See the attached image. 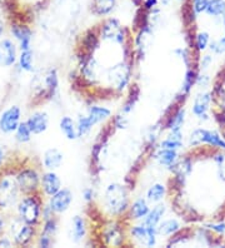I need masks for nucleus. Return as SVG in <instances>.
I'll list each match as a JSON object with an SVG mask.
<instances>
[{
    "mask_svg": "<svg viewBox=\"0 0 225 248\" xmlns=\"http://www.w3.org/2000/svg\"><path fill=\"white\" fill-rule=\"evenodd\" d=\"M150 211V203L148 202L147 198H138L134 202L130 203L129 209L126 212V217L129 221H143Z\"/></svg>",
    "mask_w": 225,
    "mask_h": 248,
    "instance_id": "obj_21",
    "label": "nucleus"
},
{
    "mask_svg": "<svg viewBox=\"0 0 225 248\" xmlns=\"http://www.w3.org/2000/svg\"><path fill=\"white\" fill-rule=\"evenodd\" d=\"M208 1L209 0H189L190 5L194 9L195 14L198 16L200 13H205V9H207L208 6Z\"/></svg>",
    "mask_w": 225,
    "mask_h": 248,
    "instance_id": "obj_45",
    "label": "nucleus"
},
{
    "mask_svg": "<svg viewBox=\"0 0 225 248\" xmlns=\"http://www.w3.org/2000/svg\"><path fill=\"white\" fill-rule=\"evenodd\" d=\"M88 236V223L83 216H74L70 223V239L73 242L79 245L87 238Z\"/></svg>",
    "mask_w": 225,
    "mask_h": 248,
    "instance_id": "obj_20",
    "label": "nucleus"
},
{
    "mask_svg": "<svg viewBox=\"0 0 225 248\" xmlns=\"http://www.w3.org/2000/svg\"><path fill=\"white\" fill-rule=\"evenodd\" d=\"M25 122L28 123L34 136L45 133L49 128V115L48 113L43 112V110H36V112L31 113Z\"/></svg>",
    "mask_w": 225,
    "mask_h": 248,
    "instance_id": "obj_18",
    "label": "nucleus"
},
{
    "mask_svg": "<svg viewBox=\"0 0 225 248\" xmlns=\"http://www.w3.org/2000/svg\"><path fill=\"white\" fill-rule=\"evenodd\" d=\"M10 34L18 43L19 50H29L33 43V31L31 28L21 20H14L10 24Z\"/></svg>",
    "mask_w": 225,
    "mask_h": 248,
    "instance_id": "obj_11",
    "label": "nucleus"
},
{
    "mask_svg": "<svg viewBox=\"0 0 225 248\" xmlns=\"http://www.w3.org/2000/svg\"><path fill=\"white\" fill-rule=\"evenodd\" d=\"M147 27H151L150 25V12H147L141 6H139L138 12L135 13V16L133 19V31L136 33L140 29H144Z\"/></svg>",
    "mask_w": 225,
    "mask_h": 248,
    "instance_id": "obj_37",
    "label": "nucleus"
},
{
    "mask_svg": "<svg viewBox=\"0 0 225 248\" xmlns=\"http://www.w3.org/2000/svg\"><path fill=\"white\" fill-rule=\"evenodd\" d=\"M8 227H9V236L12 237L14 246L18 247H28L33 245L39 234V227L25 223L18 216L13 218Z\"/></svg>",
    "mask_w": 225,
    "mask_h": 248,
    "instance_id": "obj_4",
    "label": "nucleus"
},
{
    "mask_svg": "<svg viewBox=\"0 0 225 248\" xmlns=\"http://www.w3.org/2000/svg\"><path fill=\"white\" fill-rule=\"evenodd\" d=\"M210 83V78L207 76V74H199L198 76V80H196V85L201 87V88H207L208 85Z\"/></svg>",
    "mask_w": 225,
    "mask_h": 248,
    "instance_id": "obj_53",
    "label": "nucleus"
},
{
    "mask_svg": "<svg viewBox=\"0 0 225 248\" xmlns=\"http://www.w3.org/2000/svg\"><path fill=\"white\" fill-rule=\"evenodd\" d=\"M209 16H223L225 14V0H209L205 9Z\"/></svg>",
    "mask_w": 225,
    "mask_h": 248,
    "instance_id": "obj_41",
    "label": "nucleus"
},
{
    "mask_svg": "<svg viewBox=\"0 0 225 248\" xmlns=\"http://www.w3.org/2000/svg\"><path fill=\"white\" fill-rule=\"evenodd\" d=\"M63 188L61 179L55 170H46L40 177V192L43 196L51 197Z\"/></svg>",
    "mask_w": 225,
    "mask_h": 248,
    "instance_id": "obj_16",
    "label": "nucleus"
},
{
    "mask_svg": "<svg viewBox=\"0 0 225 248\" xmlns=\"http://www.w3.org/2000/svg\"><path fill=\"white\" fill-rule=\"evenodd\" d=\"M4 31H5V23H4V21L0 19V39H1V36H3Z\"/></svg>",
    "mask_w": 225,
    "mask_h": 248,
    "instance_id": "obj_56",
    "label": "nucleus"
},
{
    "mask_svg": "<svg viewBox=\"0 0 225 248\" xmlns=\"http://www.w3.org/2000/svg\"><path fill=\"white\" fill-rule=\"evenodd\" d=\"M129 237L132 241H135L140 246L144 247H155L158 245V231L156 227H148L143 222L139 224H133L130 226L129 231Z\"/></svg>",
    "mask_w": 225,
    "mask_h": 248,
    "instance_id": "obj_10",
    "label": "nucleus"
},
{
    "mask_svg": "<svg viewBox=\"0 0 225 248\" xmlns=\"http://www.w3.org/2000/svg\"><path fill=\"white\" fill-rule=\"evenodd\" d=\"M118 0H91L90 3V12L93 16L105 18L117 9Z\"/></svg>",
    "mask_w": 225,
    "mask_h": 248,
    "instance_id": "obj_25",
    "label": "nucleus"
},
{
    "mask_svg": "<svg viewBox=\"0 0 225 248\" xmlns=\"http://www.w3.org/2000/svg\"><path fill=\"white\" fill-rule=\"evenodd\" d=\"M76 132H78V138H83V137L88 136V134L91 132L93 129V123L90 122V119L88 118L87 114H80L76 118Z\"/></svg>",
    "mask_w": 225,
    "mask_h": 248,
    "instance_id": "obj_40",
    "label": "nucleus"
},
{
    "mask_svg": "<svg viewBox=\"0 0 225 248\" xmlns=\"http://www.w3.org/2000/svg\"><path fill=\"white\" fill-rule=\"evenodd\" d=\"M201 143H207L210 147L214 148H222L225 149V140L216 132L207 129H195L189 138V144L193 147L201 144Z\"/></svg>",
    "mask_w": 225,
    "mask_h": 248,
    "instance_id": "obj_13",
    "label": "nucleus"
},
{
    "mask_svg": "<svg viewBox=\"0 0 225 248\" xmlns=\"http://www.w3.org/2000/svg\"><path fill=\"white\" fill-rule=\"evenodd\" d=\"M165 213H166V206L164 203H156V204H154L153 208H150L147 217L141 222L148 227H158V224L163 221Z\"/></svg>",
    "mask_w": 225,
    "mask_h": 248,
    "instance_id": "obj_27",
    "label": "nucleus"
},
{
    "mask_svg": "<svg viewBox=\"0 0 225 248\" xmlns=\"http://www.w3.org/2000/svg\"><path fill=\"white\" fill-rule=\"evenodd\" d=\"M213 62V58L210 55H203L201 58H199V67L201 69H208L210 67V64Z\"/></svg>",
    "mask_w": 225,
    "mask_h": 248,
    "instance_id": "obj_52",
    "label": "nucleus"
},
{
    "mask_svg": "<svg viewBox=\"0 0 225 248\" xmlns=\"http://www.w3.org/2000/svg\"><path fill=\"white\" fill-rule=\"evenodd\" d=\"M133 69H134V65L123 61L108 70L110 88L115 93L121 94L125 89H128V87L130 85V80H132Z\"/></svg>",
    "mask_w": 225,
    "mask_h": 248,
    "instance_id": "obj_8",
    "label": "nucleus"
},
{
    "mask_svg": "<svg viewBox=\"0 0 225 248\" xmlns=\"http://www.w3.org/2000/svg\"><path fill=\"white\" fill-rule=\"evenodd\" d=\"M141 89L139 87L138 83H133L128 87V94H126V98L124 100V104L121 107V113L124 114H130V113L134 110L135 106L138 104L139 99H140Z\"/></svg>",
    "mask_w": 225,
    "mask_h": 248,
    "instance_id": "obj_26",
    "label": "nucleus"
},
{
    "mask_svg": "<svg viewBox=\"0 0 225 248\" xmlns=\"http://www.w3.org/2000/svg\"><path fill=\"white\" fill-rule=\"evenodd\" d=\"M5 160V149L1 144H0V172L3 170V164Z\"/></svg>",
    "mask_w": 225,
    "mask_h": 248,
    "instance_id": "obj_54",
    "label": "nucleus"
},
{
    "mask_svg": "<svg viewBox=\"0 0 225 248\" xmlns=\"http://www.w3.org/2000/svg\"><path fill=\"white\" fill-rule=\"evenodd\" d=\"M199 76V69L198 68H186L185 76H184L183 85H181V89L180 92L186 95H189L190 91L193 89L194 85H196V80H198Z\"/></svg>",
    "mask_w": 225,
    "mask_h": 248,
    "instance_id": "obj_35",
    "label": "nucleus"
},
{
    "mask_svg": "<svg viewBox=\"0 0 225 248\" xmlns=\"http://www.w3.org/2000/svg\"><path fill=\"white\" fill-rule=\"evenodd\" d=\"M181 228V224L178 221L177 218H168V219H163L158 227V234L159 237H165V238H169L170 236H173L177 231H179Z\"/></svg>",
    "mask_w": 225,
    "mask_h": 248,
    "instance_id": "obj_32",
    "label": "nucleus"
},
{
    "mask_svg": "<svg viewBox=\"0 0 225 248\" xmlns=\"http://www.w3.org/2000/svg\"><path fill=\"white\" fill-rule=\"evenodd\" d=\"M21 194L42 193L40 192V177L42 174L34 166H21L14 173Z\"/></svg>",
    "mask_w": 225,
    "mask_h": 248,
    "instance_id": "obj_6",
    "label": "nucleus"
},
{
    "mask_svg": "<svg viewBox=\"0 0 225 248\" xmlns=\"http://www.w3.org/2000/svg\"><path fill=\"white\" fill-rule=\"evenodd\" d=\"M59 89V74L55 68L46 70L44 76V88H40L34 94V104H42L51 100Z\"/></svg>",
    "mask_w": 225,
    "mask_h": 248,
    "instance_id": "obj_9",
    "label": "nucleus"
},
{
    "mask_svg": "<svg viewBox=\"0 0 225 248\" xmlns=\"http://www.w3.org/2000/svg\"><path fill=\"white\" fill-rule=\"evenodd\" d=\"M158 147H159V148L179 151V149L183 147V133H181V129L169 130V134L166 136V138L160 140Z\"/></svg>",
    "mask_w": 225,
    "mask_h": 248,
    "instance_id": "obj_29",
    "label": "nucleus"
},
{
    "mask_svg": "<svg viewBox=\"0 0 225 248\" xmlns=\"http://www.w3.org/2000/svg\"><path fill=\"white\" fill-rule=\"evenodd\" d=\"M13 172H0V211H6L16 206L20 200V189Z\"/></svg>",
    "mask_w": 225,
    "mask_h": 248,
    "instance_id": "obj_3",
    "label": "nucleus"
},
{
    "mask_svg": "<svg viewBox=\"0 0 225 248\" xmlns=\"http://www.w3.org/2000/svg\"><path fill=\"white\" fill-rule=\"evenodd\" d=\"M81 197H83V200L85 201L87 204L89 203H93V201L95 200V191H94L93 187H85L81 192Z\"/></svg>",
    "mask_w": 225,
    "mask_h": 248,
    "instance_id": "obj_47",
    "label": "nucleus"
},
{
    "mask_svg": "<svg viewBox=\"0 0 225 248\" xmlns=\"http://www.w3.org/2000/svg\"><path fill=\"white\" fill-rule=\"evenodd\" d=\"M126 231L121 223V218L103 223L100 231V243L108 247H121L125 245Z\"/></svg>",
    "mask_w": 225,
    "mask_h": 248,
    "instance_id": "obj_7",
    "label": "nucleus"
},
{
    "mask_svg": "<svg viewBox=\"0 0 225 248\" xmlns=\"http://www.w3.org/2000/svg\"><path fill=\"white\" fill-rule=\"evenodd\" d=\"M223 24H224V36H225V14L223 16Z\"/></svg>",
    "mask_w": 225,
    "mask_h": 248,
    "instance_id": "obj_58",
    "label": "nucleus"
},
{
    "mask_svg": "<svg viewBox=\"0 0 225 248\" xmlns=\"http://www.w3.org/2000/svg\"><path fill=\"white\" fill-rule=\"evenodd\" d=\"M18 67L21 72L30 73L34 70V53L31 49L21 50L18 55Z\"/></svg>",
    "mask_w": 225,
    "mask_h": 248,
    "instance_id": "obj_36",
    "label": "nucleus"
},
{
    "mask_svg": "<svg viewBox=\"0 0 225 248\" xmlns=\"http://www.w3.org/2000/svg\"><path fill=\"white\" fill-rule=\"evenodd\" d=\"M210 50L216 53V54H223V53H225V36L222 38V39L210 43Z\"/></svg>",
    "mask_w": 225,
    "mask_h": 248,
    "instance_id": "obj_46",
    "label": "nucleus"
},
{
    "mask_svg": "<svg viewBox=\"0 0 225 248\" xmlns=\"http://www.w3.org/2000/svg\"><path fill=\"white\" fill-rule=\"evenodd\" d=\"M64 162V153L58 148H49L43 155L42 163L46 170H59Z\"/></svg>",
    "mask_w": 225,
    "mask_h": 248,
    "instance_id": "obj_23",
    "label": "nucleus"
},
{
    "mask_svg": "<svg viewBox=\"0 0 225 248\" xmlns=\"http://www.w3.org/2000/svg\"><path fill=\"white\" fill-rule=\"evenodd\" d=\"M158 6H159V0H143V4H141V8L147 12H151Z\"/></svg>",
    "mask_w": 225,
    "mask_h": 248,
    "instance_id": "obj_49",
    "label": "nucleus"
},
{
    "mask_svg": "<svg viewBox=\"0 0 225 248\" xmlns=\"http://www.w3.org/2000/svg\"><path fill=\"white\" fill-rule=\"evenodd\" d=\"M210 42V35L207 33V31H200V33H196V36H195V48L199 53L205 50L209 46Z\"/></svg>",
    "mask_w": 225,
    "mask_h": 248,
    "instance_id": "obj_42",
    "label": "nucleus"
},
{
    "mask_svg": "<svg viewBox=\"0 0 225 248\" xmlns=\"http://www.w3.org/2000/svg\"><path fill=\"white\" fill-rule=\"evenodd\" d=\"M193 236H194V230L192 227H181L173 236L169 237L166 246L168 247H173V246L183 245V243L188 242Z\"/></svg>",
    "mask_w": 225,
    "mask_h": 248,
    "instance_id": "obj_33",
    "label": "nucleus"
},
{
    "mask_svg": "<svg viewBox=\"0 0 225 248\" xmlns=\"http://www.w3.org/2000/svg\"><path fill=\"white\" fill-rule=\"evenodd\" d=\"M14 246V242H13L12 237L9 234H1L0 236V248H9Z\"/></svg>",
    "mask_w": 225,
    "mask_h": 248,
    "instance_id": "obj_50",
    "label": "nucleus"
},
{
    "mask_svg": "<svg viewBox=\"0 0 225 248\" xmlns=\"http://www.w3.org/2000/svg\"><path fill=\"white\" fill-rule=\"evenodd\" d=\"M34 134L31 133V130H30L29 125L25 121H21L20 124L18 125V128L15 129L14 132V137H15V140L20 144H27L31 140Z\"/></svg>",
    "mask_w": 225,
    "mask_h": 248,
    "instance_id": "obj_38",
    "label": "nucleus"
},
{
    "mask_svg": "<svg viewBox=\"0 0 225 248\" xmlns=\"http://www.w3.org/2000/svg\"><path fill=\"white\" fill-rule=\"evenodd\" d=\"M123 28L124 25H121L119 19L114 18V16L105 18L104 20L100 23L99 27H98L100 39L115 42V38H117L118 34L120 33V31H121Z\"/></svg>",
    "mask_w": 225,
    "mask_h": 248,
    "instance_id": "obj_17",
    "label": "nucleus"
},
{
    "mask_svg": "<svg viewBox=\"0 0 225 248\" xmlns=\"http://www.w3.org/2000/svg\"><path fill=\"white\" fill-rule=\"evenodd\" d=\"M5 227H6L5 219H4V217L1 216V213H0V236L4 234V230H5Z\"/></svg>",
    "mask_w": 225,
    "mask_h": 248,
    "instance_id": "obj_55",
    "label": "nucleus"
},
{
    "mask_svg": "<svg viewBox=\"0 0 225 248\" xmlns=\"http://www.w3.org/2000/svg\"><path fill=\"white\" fill-rule=\"evenodd\" d=\"M53 243H54V237L48 236V234H45V233L39 232V234L36 237V246H38V247L49 248L53 246Z\"/></svg>",
    "mask_w": 225,
    "mask_h": 248,
    "instance_id": "obj_44",
    "label": "nucleus"
},
{
    "mask_svg": "<svg viewBox=\"0 0 225 248\" xmlns=\"http://www.w3.org/2000/svg\"><path fill=\"white\" fill-rule=\"evenodd\" d=\"M73 201H74V193L70 191L69 188H61L57 193L49 197L46 204L50 207L51 211L55 215L59 216L69 211Z\"/></svg>",
    "mask_w": 225,
    "mask_h": 248,
    "instance_id": "obj_12",
    "label": "nucleus"
},
{
    "mask_svg": "<svg viewBox=\"0 0 225 248\" xmlns=\"http://www.w3.org/2000/svg\"><path fill=\"white\" fill-rule=\"evenodd\" d=\"M129 189L125 185L111 183L104 193L105 211L111 218H121L126 215L130 206Z\"/></svg>",
    "mask_w": 225,
    "mask_h": 248,
    "instance_id": "obj_1",
    "label": "nucleus"
},
{
    "mask_svg": "<svg viewBox=\"0 0 225 248\" xmlns=\"http://www.w3.org/2000/svg\"><path fill=\"white\" fill-rule=\"evenodd\" d=\"M151 158H154L160 166L165 167V168H168L170 170L173 166L177 163V160L179 159V153H178V151H174V149H165L158 147L154 151Z\"/></svg>",
    "mask_w": 225,
    "mask_h": 248,
    "instance_id": "obj_24",
    "label": "nucleus"
},
{
    "mask_svg": "<svg viewBox=\"0 0 225 248\" xmlns=\"http://www.w3.org/2000/svg\"><path fill=\"white\" fill-rule=\"evenodd\" d=\"M110 121L111 123H113V125H114L115 130L126 129L128 125H129V119H128L126 114H124V113H120V114L114 115Z\"/></svg>",
    "mask_w": 225,
    "mask_h": 248,
    "instance_id": "obj_43",
    "label": "nucleus"
},
{
    "mask_svg": "<svg viewBox=\"0 0 225 248\" xmlns=\"http://www.w3.org/2000/svg\"><path fill=\"white\" fill-rule=\"evenodd\" d=\"M178 1H181V3H186L188 0H178Z\"/></svg>",
    "mask_w": 225,
    "mask_h": 248,
    "instance_id": "obj_59",
    "label": "nucleus"
},
{
    "mask_svg": "<svg viewBox=\"0 0 225 248\" xmlns=\"http://www.w3.org/2000/svg\"><path fill=\"white\" fill-rule=\"evenodd\" d=\"M79 76L84 80L87 87H93L96 84L98 77V62L94 57H90L87 62L79 65Z\"/></svg>",
    "mask_w": 225,
    "mask_h": 248,
    "instance_id": "obj_19",
    "label": "nucleus"
},
{
    "mask_svg": "<svg viewBox=\"0 0 225 248\" xmlns=\"http://www.w3.org/2000/svg\"><path fill=\"white\" fill-rule=\"evenodd\" d=\"M60 132L64 134L68 140H78V132H76V122L69 117V115H64L59 121Z\"/></svg>",
    "mask_w": 225,
    "mask_h": 248,
    "instance_id": "obj_30",
    "label": "nucleus"
},
{
    "mask_svg": "<svg viewBox=\"0 0 225 248\" xmlns=\"http://www.w3.org/2000/svg\"><path fill=\"white\" fill-rule=\"evenodd\" d=\"M213 114L216 123L219 124L222 128H225V112H223V109L222 110H214Z\"/></svg>",
    "mask_w": 225,
    "mask_h": 248,
    "instance_id": "obj_51",
    "label": "nucleus"
},
{
    "mask_svg": "<svg viewBox=\"0 0 225 248\" xmlns=\"http://www.w3.org/2000/svg\"><path fill=\"white\" fill-rule=\"evenodd\" d=\"M43 206L44 202L42 193L24 194L16 203V216L25 223L40 227Z\"/></svg>",
    "mask_w": 225,
    "mask_h": 248,
    "instance_id": "obj_2",
    "label": "nucleus"
},
{
    "mask_svg": "<svg viewBox=\"0 0 225 248\" xmlns=\"http://www.w3.org/2000/svg\"><path fill=\"white\" fill-rule=\"evenodd\" d=\"M58 231H59V221H58L57 216L48 218V219H43L42 223H40L39 232L45 233L48 236L55 237Z\"/></svg>",
    "mask_w": 225,
    "mask_h": 248,
    "instance_id": "obj_39",
    "label": "nucleus"
},
{
    "mask_svg": "<svg viewBox=\"0 0 225 248\" xmlns=\"http://www.w3.org/2000/svg\"><path fill=\"white\" fill-rule=\"evenodd\" d=\"M160 1H162L163 5H169V4H170L171 0H160Z\"/></svg>",
    "mask_w": 225,
    "mask_h": 248,
    "instance_id": "obj_57",
    "label": "nucleus"
},
{
    "mask_svg": "<svg viewBox=\"0 0 225 248\" xmlns=\"http://www.w3.org/2000/svg\"><path fill=\"white\" fill-rule=\"evenodd\" d=\"M100 36L98 28H90L78 38L76 48H75V57L78 64H83L90 57H93L96 49H99Z\"/></svg>",
    "mask_w": 225,
    "mask_h": 248,
    "instance_id": "obj_5",
    "label": "nucleus"
},
{
    "mask_svg": "<svg viewBox=\"0 0 225 248\" xmlns=\"http://www.w3.org/2000/svg\"><path fill=\"white\" fill-rule=\"evenodd\" d=\"M168 194V188L163 183H154L148 188L145 198L150 204H156L160 203L165 198V196Z\"/></svg>",
    "mask_w": 225,
    "mask_h": 248,
    "instance_id": "obj_31",
    "label": "nucleus"
},
{
    "mask_svg": "<svg viewBox=\"0 0 225 248\" xmlns=\"http://www.w3.org/2000/svg\"><path fill=\"white\" fill-rule=\"evenodd\" d=\"M185 115H186V112H185V108H184V106L180 107L177 112L171 115L168 121H166V123H165L164 127H163V130L181 129V127L184 125V122H185Z\"/></svg>",
    "mask_w": 225,
    "mask_h": 248,
    "instance_id": "obj_34",
    "label": "nucleus"
},
{
    "mask_svg": "<svg viewBox=\"0 0 225 248\" xmlns=\"http://www.w3.org/2000/svg\"><path fill=\"white\" fill-rule=\"evenodd\" d=\"M18 44L9 38L0 39V67L10 68L18 62Z\"/></svg>",
    "mask_w": 225,
    "mask_h": 248,
    "instance_id": "obj_15",
    "label": "nucleus"
},
{
    "mask_svg": "<svg viewBox=\"0 0 225 248\" xmlns=\"http://www.w3.org/2000/svg\"><path fill=\"white\" fill-rule=\"evenodd\" d=\"M207 228H209L211 232L218 233L219 236H224L225 234V223L223 221H218V223H211V224H207L205 226Z\"/></svg>",
    "mask_w": 225,
    "mask_h": 248,
    "instance_id": "obj_48",
    "label": "nucleus"
},
{
    "mask_svg": "<svg viewBox=\"0 0 225 248\" xmlns=\"http://www.w3.org/2000/svg\"><path fill=\"white\" fill-rule=\"evenodd\" d=\"M21 122V109L19 106H10L0 114V132L13 134Z\"/></svg>",
    "mask_w": 225,
    "mask_h": 248,
    "instance_id": "obj_14",
    "label": "nucleus"
},
{
    "mask_svg": "<svg viewBox=\"0 0 225 248\" xmlns=\"http://www.w3.org/2000/svg\"><path fill=\"white\" fill-rule=\"evenodd\" d=\"M87 115L93 125L104 123L111 118V110L106 107L102 106H89L87 109Z\"/></svg>",
    "mask_w": 225,
    "mask_h": 248,
    "instance_id": "obj_28",
    "label": "nucleus"
},
{
    "mask_svg": "<svg viewBox=\"0 0 225 248\" xmlns=\"http://www.w3.org/2000/svg\"><path fill=\"white\" fill-rule=\"evenodd\" d=\"M211 93H204L198 94L194 99V104H193V113L196 115L201 121H208V110L210 109V103H211Z\"/></svg>",
    "mask_w": 225,
    "mask_h": 248,
    "instance_id": "obj_22",
    "label": "nucleus"
}]
</instances>
